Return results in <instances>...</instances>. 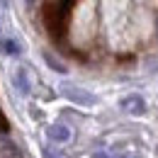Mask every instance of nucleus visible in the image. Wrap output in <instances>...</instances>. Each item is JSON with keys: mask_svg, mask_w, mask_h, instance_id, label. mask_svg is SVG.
I'll return each mask as SVG.
<instances>
[{"mask_svg": "<svg viewBox=\"0 0 158 158\" xmlns=\"http://www.w3.org/2000/svg\"><path fill=\"white\" fill-rule=\"evenodd\" d=\"M24 2H27V5H34V0H24Z\"/></svg>", "mask_w": 158, "mask_h": 158, "instance_id": "obj_10", "label": "nucleus"}, {"mask_svg": "<svg viewBox=\"0 0 158 158\" xmlns=\"http://www.w3.org/2000/svg\"><path fill=\"white\" fill-rule=\"evenodd\" d=\"M0 32H2V24H0Z\"/></svg>", "mask_w": 158, "mask_h": 158, "instance_id": "obj_11", "label": "nucleus"}, {"mask_svg": "<svg viewBox=\"0 0 158 158\" xmlns=\"http://www.w3.org/2000/svg\"><path fill=\"white\" fill-rule=\"evenodd\" d=\"M46 139H49L51 143H68V141L73 139V131H71V127H68V124L54 122V124H49V127H46Z\"/></svg>", "mask_w": 158, "mask_h": 158, "instance_id": "obj_3", "label": "nucleus"}, {"mask_svg": "<svg viewBox=\"0 0 158 158\" xmlns=\"http://www.w3.org/2000/svg\"><path fill=\"white\" fill-rule=\"evenodd\" d=\"M156 151H158V148H156Z\"/></svg>", "mask_w": 158, "mask_h": 158, "instance_id": "obj_12", "label": "nucleus"}, {"mask_svg": "<svg viewBox=\"0 0 158 158\" xmlns=\"http://www.w3.org/2000/svg\"><path fill=\"white\" fill-rule=\"evenodd\" d=\"M0 51L5 56H10V59H17L22 54V44L17 39H12V37H5V39H0Z\"/></svg>", "mask_w": 158, "mask_h": 158, "instance_id": "obj_6", "label": "nucleus"}, {"mask_svg": "<svg viewBox=\"0 0 158 158\" xmlns=\"http://www.w3.org/2000/svg\"><path fill=\"white\" fill-rule=\"evenodd\" d=\"M93 158H129V153H117L114 148H100L93 151Z\"/></svg>", "mask_w": 158, "mask_h": 158, "instance_id": "obj_8", "label": "nucleus"}, {"mask_svg": "<svg viewBox=\"0 0 158 158\" xmlns=\"http://www.w3.org/2000/svg\"><path fill=\"white\" fill-rule=\"evenodd\" d=\"M119 110H122L124 114H129V117H143L148 107H146L143 95H139V93H129V95L119 98Z\"/></svg>", "mask_w": 158, "mask_h": 158, "instance_id": "obj_2", "label": "nucleus"}, {"mask_svg": "<svg viewBox=\"0 0 158 158\" xmlns=\"http://www.w3.org/2000/svg\"><path fill=\"white\" fill-rule=\"evenodd\" d=\"M0 156L2 158H24V153H22V148L12 141V139L2 136L0 139Z\"/></svg>", "mask_w": 158, "mask_h": 158, "instance_id": "obj_5", "label": "nucleus"}, {"mask_svg": "<svg viewBox=\"0 0 158 158\" xmlns=\"http://www.w3.org/2000/svg\"><path fill=\"white\" fill-rule=\"evenodd\" d=\"M61 95L68 100V102L78 105V107H95V105L100 102L95 93L80 88V85H76V83H63V85H61Z\"/></svg>", "mask_w": 158, "mask_h": 158, "instance_id": "obj_1", "label": "nucleus"}, {"mask_svg": "<svg viewBox=\"0 0 158 158\" xmlns=\"http://www.w3.org/2000/svg\"><path fill=\"white\" fill-rule=\"evenodd\" d=\"M12 85H15V90L20 93V95H29L32 93V80H29V73H27V68H15V73H12Z\"/></svg>", "mask_w": 158, "mask_h": 158, "instance_id": "obj_4", "label": "nucleus"}, {"mask_svg": "<svg viewBox=\"0 0 158 158\" xmlns=\"http://www.w3.org/2000/svg\"><path fill=\"white\" fill-rule=\"evenodd\" d=\"M41 158H59V156H56L54 151H49V148H44V151H41Z\"/></svg>", "mask_w": 158, "mask_h": 158, "instance_id": "obj_9", "label": "nucleus"}, {"mask_svg": "<svg viewBox=\"0 0 158 158\" xmlns=\"http://www.w3.org/2000/svg\"><path fill=\"white\" fill-rule=\"evenodd\" d=\"M41 59H44V63H46L49 68H54L56 73H61V76H66V73H68V68H66V66H63V63H61V61L56 59V56H54V54L44 51V54H41Z\"/></svg>", "mask_w": 158, "mask_h": 158, "instance_id": "obj_7", "label": "nucleus"}]
</instances>
